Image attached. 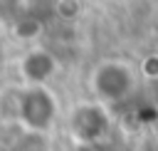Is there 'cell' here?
I'll use <instances>...</instances> for the list:
<instances>
[{
  "label": "cell",
  "mask_w": 158,
  "mask_h": 151,
  "mask_svg": "<svg viewBox=\"0 0 158 151\" xmlns=\"http://www.w3.org/2000/svg\"><path fill=\"white\" fill-rule=\"evenodd\" d=\"M54 114H57L54 97L42 84H32V87H27L20 94L17 116H20V121L27 129H32V131H47L52 126V121H54Z\"/></svg>",
  "instance_id": "1"
},
{
  "label": "cell",
  "mask_w": 158,
  "mask_h": 151,
  "mask_svg": "<svg viewBox=\"0 0 158 151\" xmlns=\"http://www.w3.org/2000/svg\"><path fill=\"white\" fill-rule=\"evenodd\" d=\"M20 69H22V77L30 84H42V82H47L54 74L57 62H54V57L47 50H32V52H27L22 57Z\"/></svg>",
  "instance_id": "4"
},
{
  "label": "cell",
  "mask_w": 158,
  "mask_h": 151,
  "mask_svg": "<svg viewBox=\"0 0 158 151\" xmlns=\"http://www.w3.org/2000/svg\"><path fill=\"white\" fill-rule=\"evenodd\" d=\"M91 84H94V92H96L99 99L121 101L133 89V74L121 62H104V64L96 67V72L91 77Z\"/></svg>",
  "instance_id": "2"
},
{
  "label": "cell",
  "mask_w": 158,
  "mask_h": 151,
  "mask_svg": "<svg viewBox=\"0 0 158 151\" xmlns=\"http://www.w3.org/2000/svg\"><path fill=\"white\" fill-rule=\"evenodd\" d=\"M25 0H0V20H17Z\"/></svg>",
  "instance_id": "5"
},
{
  "label": "cell",
  "mask_w": 158,
  "mask_h": 151,
  "mask_svg": "<svg viewBox=\"0 0 158 151\" xmlns=\"http://www.w3.org/2000/svg\"><path fill=\"white\" fill-rule=\"evenodd\" d=\"M109 129V119L104 114V109L99 104H81L74 109L72 114V131L79 141L91 144L96 139L104 136V131Z\"/></svg>",
  "instance_id": "3"
}]
</instances>
